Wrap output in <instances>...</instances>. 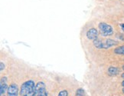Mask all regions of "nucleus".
I'll list each match as a JSON object with an SVG mask.
<instances>
[{
    "instance_id": "nucleus-1",
    "label": "nucleus",
    "mask_w": 124,
    "mask_h": 96,
    "mask_svg": "<svg viewBox=\"0 0 124 96\" xmlns=\"http://www.w3.org/2000/svg\"><path fill=\"white\" fill-rule=\"evenodd\" d=\"M20 95L22 96H35V85L32 80L24 82L20 89Z\"/></svg>"
},
{
    "instance_id": "nucleus-2",
    "label": "nucleus",
    "mask_w": 124,
    "mask_h": 96,
    "mask_svg": "<svg viewBox=\"0 0 124 96\" xmlns=\"http://www.w3.org/2000/svg\"><path fill=\"white\" fill-rule=\"evenodd\" d=\"M99 28L101 30V33L103 36H108L111 35L113 33V30L111 26L105 22H101L99 24Z\"/></svg>"
},
{
    "instance_id": "nucleus-3",
    "label": "nucleus",
    "mask_w": 124,
    "mask_h": 96,
    "mask_svg": "<svg viewBox=\"0 0 124 96\" xmlns=\"http://www.w3.org/2000/svg\"><path fill=\"white\" fill-rule=\"evenodd\" d=\"M18 86L16 84H12L8 86V88L7 90V93L8 96H18Z\"/></svg>"
},
{
    "instance_id": "nucleus-4",
    "label": "nucleus",
    "mask_w": 124,
    "mask_h": 96,
    "mask_svg": "<svg viewBox=\"0 0 124 96\" xmlns=\"http://www.w3.org/2000/svg\"><path fill=\"white\" fill-rule=\"evenodd\" d=\"M8 88V87L7 85V79L6 77H2L1 79V82H0V94H1V95L6 92Z\"/></svg>"
},
{
    "instance_id": "nucleus-5",
    "label": "nucleus",
    "mask_w": 124,
    "mask_h": 96,
    "mask_svg": "<svg viewBox=\"0 0 124 96\" xmlns=\"http://www.w3.org/2000/svg\"><path fill=\"white\" fill-rule=\"evenodd\" d=\"M97 35H98V32L94 28H90L87 32V37L90 40H95L96 38H97Z\"/></svg>"
},
{
    "instance_id": "nucleus-6",
    "label": "nucleus",
    "mask_w": 124,
    "mask_h": 96,
    "mask_svg": "<svg viewBox=\"0 0 124 96\" xmlns=\"http://www.w3.org/2000/svg\"><path fill=\"white\" fill-rule=\"evenodd\" d=\"M45 85L42 81H39V83H37L35 85V95H39V93L45 92Z\"/></svg>"
},
{
    "instance_id": "nucleus-7",
    "label": "nucleus",
    "mask_w": 124,
    "mask_h": 96,
    "mask_svg": "<svg viewBox=\"0 0 124 96\" xmlns=\"http://www.w3.org/2000/svg\"><path fill=\"white\" fill-rule=\"evenodd\" d=\"M117 44L118 42L114 41L113 39H107L103 42V49H108V48H110L113 45H116Z\"/></svg>"
},
{
    "instance_id": "nucleus-8",
    "label": "nucleus",
    "mask_w": 124,
    "mask_h": 96,
    "mask_svg": "<svg viewBox=\"0 0 124 96\" xmlns=\"http://www.w3.org/2000/svg\"><path fill=\"white\" fill-rule=\"evenodd\" d=\"M93 45L94 46L97 48V49H103V42L101 40L96 38L95 40H93Z\"/></svg>"
},
{
    "instance_id": "nucleus-9",
    "label": "nucleus",
    "mask_w": 124,
    "mask_h": 96,
    "mask_svg": "<svg viewBox=\"0 0 124 96\" xmlns=\"http://www.w3.org/2000/svg\"><path fill=\"white\" fill-rule=\"evenodd\" d=\"M119 71H120V70H119V69L116 68V67H110L108 69L109 74L111 75H116L119 73Z\"/></svg>"
},
{
    "instance_id": "nucleus-10",
    "label": "nucleus",
    "mask_w": 124,
    "mask_h": 96,
    "mask_svg": "<svg viewBox=\"0 0 124 96\" xmlns=\"http://www.w3.org/2000/svg\"><path fill=\"white\" fill-rule=\"evenodd\" d=\"M114 52L117 55H124V45L116 48L114 49Z\"/></svg>"
},
{
    "instance_id": "nucleus-11",
    "label": "nucleus",
    "mask_w": 124,
    "mask_h": 96,
    "mask_svg": "<svg viewBox=\"0 0 124 96\" xmlns=\"http://www.w3.org/2000/svg\"><path fill=\"white\" fill-rule=\"evenodd\" d=\"M84 90L83 88H78L76 91V96H84Z\"/></svg>"
},
{
    "instance_id": "nucleus-12",
    "label": "nucleus",
    "mask_w": 124,
    "mask_h": 96,
    "mask_svg": "<svg viewBox=\"0 0 124 96\" xmlns=\"http://www.w3.org/2000/svg\"><path fill=\"white\" fill-rule=\"evenodd\" d=\"M58 96H68V92L66 90L61 91L58 94Z\"/></svg>"
},
{
    "instance_id": "nucleus-13",
    "label": "nucleus",
    "mask_w": 124,
    "mask_h": 96,
    "mask_svg": "<svg viewBox=\"0 0 124 96\" xmlns=\"http://www.w3.org/2000/svg\"><path fill=\"white\" fill-rule=\"evenodd\" d=\"M37 96H47V93L46 91H45V92H42L39 93V95H37Z\"/></svg>"
},
{
    "instance_id": "nucleus-14",
    "label": "nucleus",
    "mask_w": 124,
    "mask_h": 96,
    "mask_svg": "<svg viewBox=\"0 0 124 96\" xmlns=\"http://www.w3.org/2000/svg\"><path fill=\"white\" fill-rule=\"evenodd\" d=\"M4 68H5V65L3 64V62H1V71H2Z\"/></svg>"
},
{
    "instance_id": "nucleus-15",
    "label": "nucleus",
    "mask_w": 124,
    "mask_h": 96,
    "mask_svg": "<svg viewBox=\"0 0 124 96\" xmlns=\"http://www.w3.org/2000/svg\"><path fill=\"white\" fill-rule=\"evenodd\" d=\"M120 26H121V28H122V29L124 31V23H123V24H121Z\"/></svg>"
},
{
    "instance_id": "nucleus-16",
    "label": "nucleus",
    "mask_w": 124,
    "mask_h": 96,
    "mask_svg": "<svg viewBox=\"0 0 124 96\" xmlns=\"http://www.w3.org/2000/svg\"><path fill=\"white\" fill-rule=\"evenodd\" d=\"M122 85L124 87V81H122Z\"/></svg>"
},
{
    "instance_id": "nucleus-17",
    "label": "nucleus",
    "mask_w": 124,
    "mask_h": 96,
    "mask_svg": "<svg viewBox=\"0 0 124 96\" xmlns=\"http://www.w3.org/2000/svg\"><path fill=\"white\" fill-rule=\"evenodd\" d=\"M122 77L124 79V73H123V74H122Z\"/></svg>"
},
{
    "instance_id": "nucleus-18",
    "label": "nucleus",
    "mask_w": 124,
    "mask_h": 96,
    "mask_svg": "<svg viewBox=\"0 0 124 96\" xmlns=\"http://www.w3.org/2000/svg\"><path fill=\"white\" fill-rule=\"evenodd\" d=\"M123 92L124 93V87H123Z\"/></svg>"
},
{
    "instance_id": "nucleus-19",
    "label": "nucleus",
    "mask_w": 124,
    "mask_h": 96,
    "mask_svg": "<svg viewBox=\"0 0 124 96\" xmlns=\"http://www.w3.org/2000/svg\"><path fill=\"white\" fill-rule=\"evenodd\" d=\"M123 70H124V66H123Z\"/></svg>"
},
{
    "instance_id": "nucleus-20",
    "label": "nucleus",
    "mask_w": 124,
    "mask_h": 96,
    "mask_svg": "<svg viewBox=\"0 0 124 96\" xmlns=\"http://www.w3.org/2000/svg\"><path fill=\"white\" fill-rule=\"evenodd\" d=\"M4 96H5V95H4Z\"/></svg>"
}]
</instances>
